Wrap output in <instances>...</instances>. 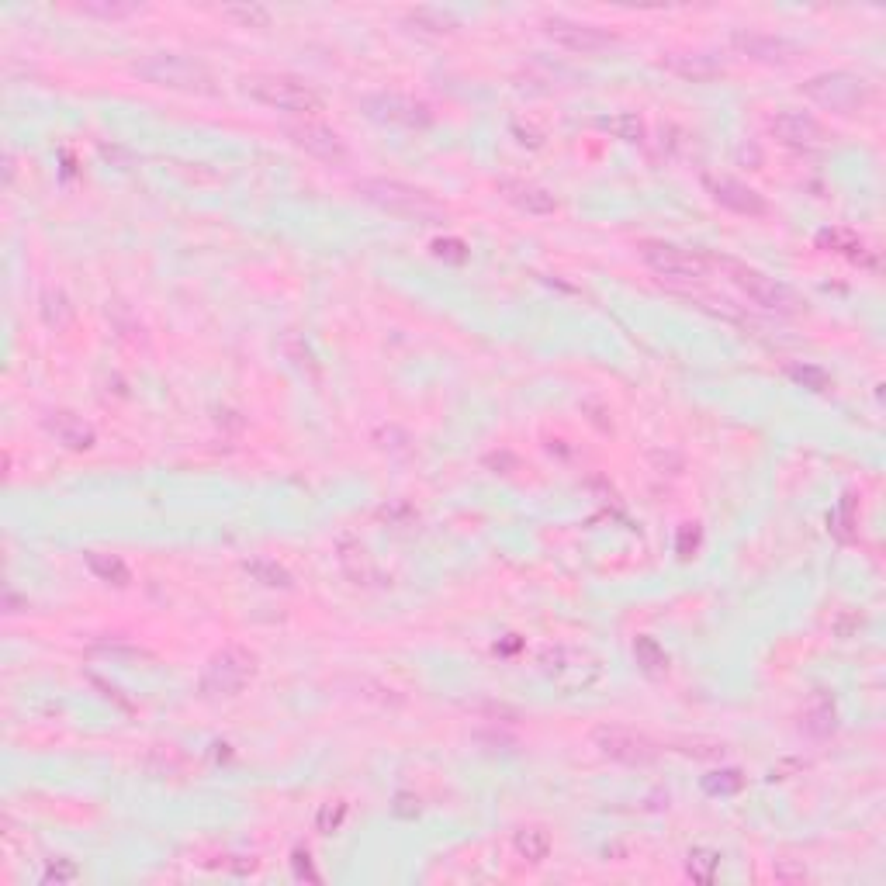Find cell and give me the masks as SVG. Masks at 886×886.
Returning a JSON list of instances; mask_svg holds the SVG:
<instances>
[{"instance_id":"obj_1","label":"cell","mask_w":886,"mask_h":886,"mask_svg":"<svg viewBox=\"0 0 886 886\" xmlns=\"http://www.w3.org/2000/svg\"><path fill=\"white\" fill-rule=\"evenodd\" d=\"M357 194L367 201V205L381 208L388 215H399V219L409 222H423V225H440L447 222V212L430 191L423 187H412L405 180H388V177H360L357 180Z\"/></svg>"},{"instance_id":"obj_2","label":"cell","mask_w":886,"mask_h":886,"mask_svg":"<svg viewBox=\"0 0 886 886\" xmlns=\"http://www.w3.org/2000/svg\"><path fill=\"white\" fill-rule=\"evenodd\" d=\"M132 73L149 87L177 90V94H212L215 77L201 59L184 52H146L132 63Z\"/></svg>"},{"instance_id":"obj_3","label":"cell","mask_w":886,"mask_h":886,"mask_svg":"<svg viewBox=\"0 0 886 886\" xmlns=\"http://www.w3.org/2000/svg\"><path fill=\"white\" fill-rule=\"evenodd\" d=\"M243 94L270 111L302 118L322 111V104H326L309 80L291 77V73H253V77H243Z\"/></svg>"},{"instance_id":"obj_4","label":"cell","mask_w":886,"mask_h":886,"mask_svg":"<svg viewBox=\"0 0 886 886\" xmlns=\"http://www.w3.org/2000/svg\"><path fill=\"white\" fill-rule=\"evenodd\" d=\"M710 264H717L720 270L727 274V281L734 284V288L741 291V295L748 298V302H755L758 309L765 312H776V315H797L803 312V298L797 295V291L790 288V284L776 281V277L762 274V270L741 264V260H731V257H720V260H710Z\"/></svg>"},{"instance_id":"obj_5","label":"cell","mask_w":886,"mask_h":886,"mask_svg":"<svg viewBox=\"0 0 886 886\" xmlns=\"http://www.w3.org/2000/svg\"><path fill=\"white\" fill-rule=\"evenodd\" d=\"M260 672L257 651L243 648V644H225L205 662L201 672V696L208 700H232L239 696Z\"/></svg>"},{"instance_id":"obj_6","label":"cell","mask_w":886,"mask_h":886,"mask_svg":"<svg viewBox=\"0 0 886 886\" xmlns=\"http://www.w3.org/2000/svg\"><path fill=\"white\" fill-rule=\"evenodd\" d=\"M803 97H810L814 104L821 108L835 111V115H855L869 104L873 90H869L866 80L859 73H848V70H824L814 73L810 80H803Z\"/></svg>"},{"instance_id":"obj_7","label":"cell","mask_w":886,"mask_h":886,"mask_svg":"<svg viewBox=\"0 0 886 886\" xmlns=\"http://www.w3.org/2000/svg\"><path fill=\"white\" fill-rule=\"evenodd\" d=\"M637 253H641V260L648 264L651 274H658L662 281L693 284V281H703L710 270V257L686 250V246L662 243V239H648V243L637 246Z\"/></svg>"},{"instance_id":"obj_8","label":"cell","mask_w":886,"mask_h":886,"mask_svg":"<svg viewBox=\"0 0 886 886\" xmlns=\"http://www.w3.org/2000/svg\"><path fill=\"white\" fill-rule=\"evenodd\" d=\"M360 108L367 118L381 125H399V129H430L433 111L430 104L416 101L409 94H395V90H378V94L360 97Z\"/></svg>"},{"instance_id":"obj_9","label":"cell","mask_w":886,"mask_h":886,"mask_svg":"<svg viewBox=\"0 0 886 886\" xmlns=\"http://www.w3.org/2000/svg\"><path fill=\"white\" fill-rule=\"evenodd\" d=\"M731 49L738 56L752 59L758 66H790L803 56L800 42L786 39L776 32H755V28H738L731 32Z\"/></svg>"},{"instance_id":"obj_10","label":"cell","mask_w":886,"mask_h":886,"mask_svg":"<svg viewBox=\"0 0 886 886\" xmlns=\"http://www.w3.org/2000/svg\"><path fill=\"white\" fill-rule=\"evenodd\" d=\"M544 35L561 49L575 52V56H596V52L610 49L617 42V35L606 32L603 25H592V21H575V18H544Z\"/></svg>"},{"instance_id":"obj_11","label":"cell","mask_w":886,"mask_h":886,"mask_svg":"<svg viewBox=\"0 0 886 886\" xmlns=\"http://www.w3.org/2000/svg\"><path fill=\"white\" fill-rule=\"evenodd\" d=\"M592 745L599 748L603 758L620 765H651L658 758L655 741L641 731H630V727H596L592 731Z\"/></svg>"},{"instance_id":"obj_12","label":"cell","mask_w":886,"mask_h":886,"mask_svg":"<svg viewBox=\"0 0 886 886\" xmlns=\"http://www.w3.org/2000/svg\"><path fill=\"white\" fill-rule=\"evenodd\" d=\"M769 132L779 146L786 149H800V153H810V149H824L831 142V132L824 122H817L807 111H776L769 118Z\"/></svg>"},{"instance_id":"obj_13","label":"cell","mask_w":886,"mask_h":886,"mask_svg":"<svg viewBox=\"0 0 886 886\" xmlns=\"http://www.w3.org/2000/svg\"><path fill=\"white\" fill-rule=\"evenodd\" d=\"M288 139L295 142L302 153H309L322 163H333V167L336 163H347V156H350L347 139H343L340 132L329 129V125H322V122H309V118L298 125H288Z\"/></svg>"},{"instance_id":"obj_14","label":"cell","mask_w":886,"mask_h":886,"mask_svg":"<svg viewBox=\"0 0 886 886\" xmlns=\"http://www.w3.org/2000/svg\"><path fill=\"white\" fill-rule=\"evenodd\" d=\"M703 187H707V194L720 208H727V212H734V215H745V219H762V215H769V201H765L755 187L741 184V180H734V177L707 174L703 177Z\"/></svg>"},{"instance_id":"obj_15","label":"cell","mask_w":886,"mask_h":886,"mask_svg":"<svg viewBox=\"0 0 886 886\" xmlns=\"http://www.w3.org/2000/svg\"><path fill=\"white\" fill-rule=\"evenodd\" d=\"M495 191H499L516 212H527V215H554L558 212V198H554L547 187L530 184V180L502 177L499 184H495Z\"/></svg>"},{"instance_id":"obj_16","label":"cell","mask_w":886,"mask_h":886,"mask_svg":"<svg viewBox=\"0 0 886 886\" xmlns=\"http://www.w3.org/2000/svg\"><path fill=\"white\" fill-rule=\"evenodd\" d=\"M42 426L49 437H56V443H63L66 450H90L97 443L94 426L87 423L84 416L70 409H52L42 416Z\"/></svg>"},{"instance_id":"obj_17","label":"cell","mask_w":886,"mask_h":886,"mask_svg":"<svg viewBox=\"0 0 886 886\" xmlns=\"http://www.w3.org/2000/svg\"><path fill=\"white\" fill-rule=\"evenodd\" d=\"M662 66L675 77L693 80V84H707V80H717L724 73V63L710 52H668Z\"/></svg>"},{"instance_id":"obj_18","label":"cell","mask_w":886,"mask_h":886,"mask_svg":"<svg viewBox=\"0 0 886 886\" xmlns=\"http://www.w3.org/2000/svg\"><path fill=\"white\" fill-rule=\"evenodd\" d=\"M336 561H340L343 575H347L354 585H374V582H378V568H374L371 554H367V547L360 544V540L343 537L340 544H336Z\"/></svg>"},{"instance_id":"obj_19","label":"cell","mask_w":886,"mask_h":886,"mask_svg":"<svg viewBox=\"0 0 886 886\" xmlns=\"http://www.w3.org/2000/svg\"><path fill=\"white\" fill-rule=\"evenodd\" d=\"M84 565L87 572L104 585H115V589H125L132 582V572L118 554H104V551H87L84 554Z\"/></svg>"},{"instance_id":"obj_20","label":"cell","mask_w":886,"mask_h":886,"mask_svg":"<svg viewBox=\"0 0 886 886\" xmlns=\"http://www.w3.org/2000/svg\"><path fill=\"white\" fill-rule=\"evenodd\" d=\"M513 848H516V855H520L523 862L540 866V862H544L547 855H551V848H554L551 831L540 828V824H527V828H520L513 835Z\"/></svg>"},{"instance_id":"obj_21","label":"cell","mask_w":886,"mask_h":886,"mask_svg":"<svg viewBox=\"0 0 886 886\" xmlns=\"http://www.w3.org/2000/svg\"><path fill=\"white\" fill-rule=\"evenodd\" d=\"M544 672L551 675V679L565 682L568 686V675H575V686H585V655H578V651H568V648H554L544 655Z\"/></svg>"},{"instance_id":"obj_22","label":"cell","mask_w":886,"mask_h":886,"mask_svg":"<svg viewBox=\"0 0 886 886\" xmlns=\"http://www.w3.org/2000/svg\"><path fill=\"white\" fill-rule=\"evenodd\" d=\"M596 129L613 135V139H620V142H644V135H648L644 118L634 115V111H613V115L599 118Z\"/></svg>"},{"instance_id":"obj_23","label":"cell","mask_w":886,"mask_h":886,"mask_svg":"<svg viewBox=\"0 0 886 886\" xmlns=\"http://www.w3.org/2000/svg\"><path fill=\"white\" fill-rule=\"evenodd\" d=\"M405 25H412L423 35H450V32H457L461 21H457L450 11H443V7H416V11L405 14Z\"/></svg>"},{"instance_id":"obj_24","label":"cell","mask_w":886,"mask_h":886,"mask_svg":"<svg viewBox=\"0 0 886 886\" xmlns=\"http://www.w3.org/2000/svg\"><path fill=\"white\" fill-rule=\"evenodd\" d=\"M243 572L253 578V582H260L264 589H295V578H291V572L284 565H277V561L270 558H250L243 561Z\"/></svg>"},{"instance_id":"obj_25","label":"cell","mask_w":886,"mask_h":886,"mask_svg":"<svg viewBox=\"0 0 886 886\" xmlns=\"http://www.w3.org/2000/svg\"><path fill=\"white\" fill-rule=\"evenodd\" d=\"M39 312H42V322H45V326L56 329V333H63V329L73 322V305H70V298H66V291H63V288H45V291H42V305H39Z\"/></svg>"},{"instance_id":"obj_26","label":"cell","mask_w":886,"mask_h":886,"mask_svg":"<svg viewBox=\"0 0 886 886\" xmlns=\"http://www.w3.org/2000/svg\"><path fill=\"white\" fill-rule=\"evenodd\" d=\"M686 873L693 876L696 883H713L720 873V852H713V848H689L686 855Z\"/></svg>"},{"instance_id":"obj_27","label":"cell","mask_w":886,"mask_h":886,"mask_svg":"<svg viewBox=\"0 0 886 886\" xmlns=\"http://www.w3.org/2000/svg\"><path fill=\"white\" fill-rule=\"evenodd\" d=\"M222 18L236 28H270V11L264 4H225Z\"/></svg>"},{"instance_id":"obj_28","label":"cell","mask_w":886,"mask_h":886,"mask_svg":"<svg viewBox=\"0 0 886 886\" xmlns=\"http://www.w3.org/2000/svg\"><path fill=\"white\" fill-rule=\"evenodd\" d=\"M634 658H637V665H641L648 675H662L665 668H668V655H665V648L655 641V637H648V634H644V637H637V641H634Z\"/></svg>"},{"instance_id":"obj_29","label":"cell","mask_w":886,"mask_h":886,"mask_svg":"<svg viewBox=\"0 0 886 886\" xmlns=\"http://www.w3.org/2000/svg\"><path fill=\"white\" fill-rule=\"evenodd\" d=\"M817 243L828 246V250H835V253H845V257H862V250H866L862 239L848 229H824L821 236H817Z\"/></svg>"},{"instance_id":"obj_30","label":"cell","mask_w":886,"mask_h":886,"mask_svg":"<svg viewBox=\"0 0 886 886\" xmlns=\"http://www.w3.org/2000/svg\"><path fill=\"white\" fill-rule=\"evenodd\" d=\"M741 786H745V776H741L738 769H720V772L703 776V790H707L710 797H731V793H738Z\"/></svg>"},{"instance_id":"obj_31","label":"cell","mask_w":886,"mask_h":886,"mask_svg":"<svg viewBox=\"0 0 886 886\" xmlns=\"http://www.w3.org/2000/svg\"><path fill=\"white\" fill-rule=\"evenodd\" d=\"M80 14H87V18H104V21H118V18H132L139 7L135 4H108V0H90V4H80L77 7Z\"/></svg>"},{"instance_id":"obj_32","label":"cell","mask_w":886,"mask_h":886,"mask_svg":"<svg viewBox=\"0 0 886 886\" xmlns=\"http://www.w3.org/2000/svg\"><path fill=\"white\" fill-rule=\"evenodd\" d=\"M80 876V866L73 859H52L42 873V883H73Z\"/></svg>"},{"instance_id":"obj_33","label":"cell","mask_w":886,"mask_h":886,"mask_svg":"<svg viewBox=\"0 0 886 886\" xmlns=\"http://www.w3.org/2000/svg\"><path fill=\"white\" fill-rule=\"evenodd\" d=\"M343 814H347V803H343V800H333V803H326V807H322L319 814H315V828H319L322 835H329V831H336V828H340Z\"/></svg>"},{"instance_id":"obj_34","label":"cell","mask_w":886,"mask_h":886,"mask_svg":"<svg viewBox=\"0 0 886 886\" xmlns=\"http://www.w3.org/2000/svg\"><path fill=\"white\" fill-rule=\"evenodd\" d=\"M790 378H797L800 385H807V388H814V392H824V388H828V374L821 371V367H810V364H793L790 367Z\"/></svg>"},{"instance_id":"obj_35","label":"cell","mask_w":886,"mask_h":886,"mask_svg":"<svg viewBox=\"0 0 886 886\" xmlns=\"http://www.w3.org/2000/svg\"><path fill=\"white\" fill-rule=\"evenodd\" d=\"M433 250H437V257H447V260H454V264L468 260V250H464L461 239H437V243H433Z\"/></svg>"},{"instance_id":"obj_36","label":"cell","mask_w":886,"mask_h":886,"mask_svg":"<svg viewBox=\"0 0 886 886\" xmlns=\"http://www.w3.org/2000/svg\"><path fill=\"white\" fill-rule=\"evenodd\" d=\"M90 655H104L108 662H142V658H146L135 648H94Z\"/></svg>"},{"instance_id":"obj_37","label":"cell","mask_w":886,"mask_h":886,"mask_svg":"<svg viewBox=\"0 0 886 886\" xmlns=\"http://www.w3.org/2000/svg\"><path fill=\"white\" fill-rule=\"evenodd\" d=\"M291 866H295V876H298V880H305V876H309V880H319V873H315L312 862H309V852H302V848H298V852H295Z\"/></svg>"},{"instance_id":"obj_38","label":"cell","mask_w":886,"mask_h":886,"mask_svg":"<svg viewBox=\"0 0 886 886\" xmlns=\"http://www.w3.org/2000/svg\"><path fill=\"white\" fill-rule=\"evenodd\" d=\"M513 135H516V142H520V146H540V142H544V135H540L537 129H523L520 122H513Z\"/></svg>"},{"instance_id":"obj_39","label":"cell","mask_w":886,"mask_h":886,"mask_svg":"<svg viewBox=\"0 0 886 886\" xmlns=\"http://www.w3.org/2000/svg\"><path fill=\"white\" fill-rule=\"evenodd\" d=\"M696 540H700V533L693 530V523H686L682 533H679V554H682V558H689V544L696 547Z\"/></svg>"}]
</instances>
